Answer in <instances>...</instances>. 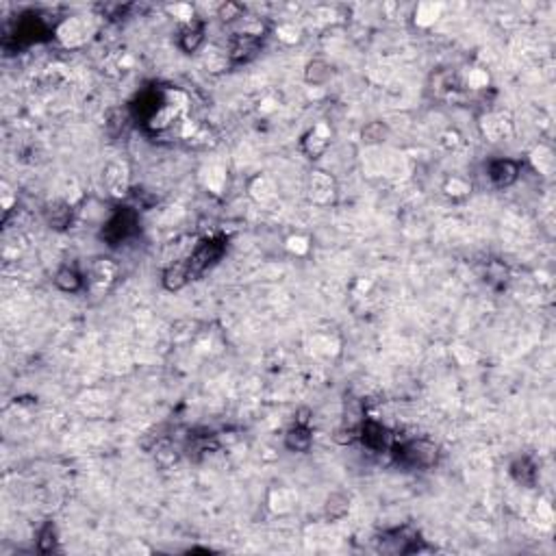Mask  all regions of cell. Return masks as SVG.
<instances>
[{
    "mask_svg": "<svg viewBox=\"0 0 556 556\" xmlns=\"http://www.w3.org/2000/svg\"><path fill=\"white\" fill-rule=\"evenodd\" d=\"M396 456L398 461H402L408 468H430V465L437 463L439 450L435 443H430L426 439H415L408 441L400 447H396Z\"/></svg>",
    "mask_w": 556,
    "mask_h": 556,
    "instance_id": "obj_1",
    "label": "cell"
},
{
    "mask_svg": "<svg viewBox=\"0 0 556 556\" xmlns=\"http://www.w3.org/2000/svg\"><path fill=\"white\" fill-rule=\"evenodd\" d=\"M222 255H224V241L222 239H207V241H202L191 253V257L187 259L189 270H191V278L207 272L215 261H220Z\"/></svg>",
    "mask_w": 556,
    "mask_h": 556,
    "instance_id": "obj_2",
    "label": "cell"
},
{
    "mask_svg": "<svg viewBox=\"0 0 556 556\" xmlns=\"http://www.w3.org/2000/svg\"><path fill=\"white\" fill-rule=\"evenodd\" d=\"M135 228H137V213L133 209H120L113 218L104 224L102 237L116 246L118 241H124L127 237H131Z\"/></svg>",
    "mask_w": 556,
    "mask_h": 556,
    "instance_id": "obj_3",
    "label": "cell"
},
{
    "mask_svg": "<svg viewBox=\"0 0 556 556\" xmlns=\"http://www.w3.org/2000/svg\"><path fill=\"white\" fill-rule=\"evenodd\" d=\"M118 276V265L111 259H98L89 270V287L94 292H106Z\"/></svg>",
    "mask_w": 556,
    "mask_h": 556,
    "instance_id": "obj_4",
    "label": "cell"
},
{
    "mask_svg": "<svg viewBox=\"0 0 556 556\" xmlns=\"http://www.w3.org/2000/svg\"><path fill=\"white\" fill-rule=\"evenodd\" d=\"M519 176V164L513 159H498L489 166V178L498 187H509L517 181Z\"/></svg>",
    "mask_w": 556,
    "mask_h": 556,
    "instance_id": "obj_5",
    "label": "cell"
},
{
    "mask_svg": "<svg viewBox=\"0 0 556 556\" xmlns=\"http://www.w3.org/2000/svg\"><path fill=\"white\" fill-rule=\"evenodd\" d=\"M358 430H361V437H363L365 445L372 447V450H385V447H389V443H391L389 430L374 420H363V424Z\"/></svg>",
    "mask_w": 556,
    "mask_h": 556,
    "instance_id": "obj_6",
    "label": "cell"
},
{
    "mask_svg": "<svg viewBox=\"0 0 556 556\" xmlns=\"http://www.w3.org/2000/svg\"><path fill=\"white\" fill-rule=\"evenodd\" d=\"M259 46H261V40L257 38L255 33H241V35H237L235 40H232L230 59L232 61H248V59H253L257 52H259Z\"/></svg>",
    "mask_w": 556,
    "mask_h": 556,
    "instance_id": "obj_7",
    "label": "cell"
},
{
    "mask_svg": "<svg viewBox=\"0 0 556 556\" xmlns=\"http://www.w3.org/2000/svg\"><path fill=\"white\" fill-rule=\"evenodd\" d=\"M104 183L113 196H124L129 189V170L124 164H109L104 170Z\"/></svg>",
    "mask_w": 556,
    "mask_h": 556,
    "instance_id": "obj_8",
    "label": "cell"
},
{
    "mask_svg": "<svg viewBox=\"0 0 556 556\" xmlns=\"http://www.w3.org/2000/svg\"><path fill=\"white\" fill-rule=\"evenodd\" d=\"M191 280V270H189V263L187 259L185 261H178L174 265H170L168 270L164 272V287L168 292H178L183 289V287Z\"/></svg>",
    "mask_w": 556,
    "mask_h": 556,
    "instance_id": "obj_9",
    "label": "cell"
},
{
    "mask_svg": "<svg viewBox=\"0 0 556 556\" xmlns=\"http://www.w3.org/2000/svg\"><path fill=\"white\" fill-rule=\"evenodd\" d=\"M205 44V24L198 22V20H191L183 31H181V38H178V46H181L185 52H196L200 50V46Z\"/></svg>",
    "mask_w": 556,
    "mask_h": 556,
    "instance_id": "obj_10",
    "label": "cell"
},
{
    "mask_svg": "<svg viewBox=\"0 0 556 556\" xmlns=\"http://www.w3.org/2000/svg\"><path fill=\"white\" fill-rule=\"evenodd\" d=\"M328 129L324 127V124H319V127H315L313 131L307 133V137H304L302 141V146H304V152H307L309 157H319V154H324V150L328 148Z\"/></svg>",
    "mask_w": 556,
    "mask_h": 556,
    "instance_id": "obj_11",
    "label": "cell"
},
{
    "mask_svg": "<svg viewBox=\"0 0 556 556\" xmlns=\"http://www.w3.org/2000/svg\"><path fill=\"white\" fill-rule=\"evenodd\" d=\"M313 443V437H311V430L309 426H294L289 433L285 435V445L289 447L292 452H307Z\"/></svg>",
    "mask_w": 556,
    "mask_h": 556,
    "instance_id": "obj_12",
    "label": "cell"
},
{
    "mask_svg": "<svg viewBox=\"0 0 556 556\" xmlns=\"http://www.w3.org/2000/svg\"><path fill=\"white\" fill-rule=\"evenodd\" d=\"M309 189H311V198L313 200H317V202H328L333 198V191H335L333 178H328L326 174H321V172H315L311 176Z\"/></svg>",
    "mask_w": 556,
    "mask_h": 556,
    "instance_id": "obj_13",
    "label": "cell"
},
{
    "mask_svg": "<svg viewBox=\"0 0 556 556\" xmlns=\"http://www.w3.org/2000/svg\"><path fill=\"white\" fill-rule=\"evenodd\" d=\"M46 220H48V224L52 228L63 230L70 224V220H72V207L67 202H61V200L50 202L46 207Z\"/></svg>",
    "mask_w": 556,
    "mask_h": 556,
    "instance_id": "obj_14",
    "label": "cell"
},
{
    "mask_svg": "<svg viewBox=\"0 0 556 556\" xmlns=\"http://www.w3.org/2000/svg\"><path fill=\"white\" fill-rule=\"evenodd\" d=\"M511 474L517 482H522L526 487H532L534 480H537V468L530 459H517L513 465H511Z\"/></svg>",
    "mask_w": 556,
    "mask_h": 556,
    "instance_id": "obj_15",
    "label": "cell"
},
{
    "mask_svg": "<svg viewBox=\"0 0 556 556\" xmlns=\"http://www.w3.org/2000/svg\"><path fill=\"white\" fill-rule=\"evenodd\" d=\"M348 509H350L348 495H344V493H331L328 500H326V505H324V515H326V519H331V522H337V519L346 517Z\"/></svg>",
    "mask_w": 556,
    "mask_h": 556,
    "instance_id": "obj_16",
    "label": "cell"
},
{
    "mask_svg": "<svg viewBox=\"0 0 556 556\" xmlns=\"http://www.w3.org/2000/svg\"><path fill=\"white\" fill-rule=\"evenodd\" d=\"M55 285L59 287L61 292L74 294L83 287V276L77 270H72V267H61V270L57 272V276H55Z\"/></svg>",
    "mask_w": 556,
    "mask_h": 556,
    "instance_id": "obj_17",
    "label": "cell"
},
{
    "mask_svg": "<svg viewBox=\"0 0 556 556\" xmlns=\"http://www.w3.org/2000/svg\"><path fill=\"white\" fill-rule=\"evenodd\" d=\"M333 74V70L326 61H321V59H315L307 65V72H304V79H307V83L311 85H324Z\"/></svg>",
    "mask_w": 556,
    "mask_h": 556,
    "instance_id": "obj_18",
    "label": "cell"
},
{
    "mask_svg": "<svg viewBox=\"0 0 556 556\" xmlns=\"http://www.w3.org/2000/svg\"><path fill=\"white\" fill-rule=\"evenodd\" d=\"M387 135H389V129L383 122H370L363 129V141L365 143H381L387 139Z\"/></svg>",
    "mask_w": 556,
    "mask_h": 556,
    "instance_id": "obj_19",
    "label": "cell"
},
{
    "mask_svg": "<svg viewBox=\"0 0 556 556\" xmlns=\"http://www.w3.org/2000/svg\"><path fill=\"white\" fill-rule=\"evenodd\" d=\"M55 543H57V530L50 522L40 530V539H38V546H40V552L48 554L55 550Z\"/></svg>",
    "mask_w": 556,
    "mask_h": 556,
    "instance_id": "obj_20",
    "label": "cell"
},
{
    "mask_svg": "<svg viewBox=\"0 0 556 556\" xmlns=\"http://www.w3.org/2000/svg\"><path fill=\"white\" fill-rule=\"evenodd\" d=\"M241 13H244V7H241V5H237V3H226V5H222V7H220V11H218V15L222 17L224 22H232V20H237V17H241Z\"/></svg>",
    "mask_w": 556,
    "mask_h": 556,
    "instance_id": "obj_21",
    "label": "cell"
},
{
    "mask_svg": "<svg viewBox=\"0 0 556 556\" xmlns=\"http://www.w3.org/2000/svg\"><path fill=\"white\" fill-rule=\"evenodd\" d=\"M445 191L450 193V196H465V193L470 191V187L465 185V183H461L459 178H454V181H450V183L445 185Z\"/></svg>",
    "mask_w": 556,
    "mask_h": 556,
    "instance_id": "obj_22",
    "label": "cell"
},
{
    "mask_svg": "<svg viewBox=\"0 0 556 556\" xmlns=\"http://www.w3.org/2000/svg\"><path fill=\"white\" fill-rule=\"evenodd\" d=\"M309 420H311V411L309 408H300L296 413V424L298 426H309Z\"/></svg>",
    "mask_w": 556,
    "mask_h": 556,
    "instance_id": "obj_23",
    "label": "cell"
}]
</instances>
